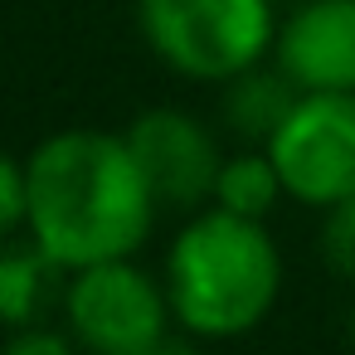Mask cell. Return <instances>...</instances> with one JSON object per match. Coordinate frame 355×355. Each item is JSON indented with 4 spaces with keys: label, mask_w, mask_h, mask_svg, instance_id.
I'll list each match as a JSON object with an SVG mask.
<instances>
[{
    "label": "cell",
    "mask_w": 355,
    "mask_h": 355,
    "mask_svg": "<svg viewBox=\"0 0 355 355\" xmlns=\"http://www.w3.org/2000/svg\"><path fill=\"white\" fill-rule=\"evenodd\" d=\"M156 209L127 137L69 127L44 137L25 161V229L69 272L132 258L146 243Z\"/></svg>",
    "instance_id": "6da1fadb"
},
{
    "label": "cell",
    "mask_w": 355,
    "mask_h": 355,
    "mask_svg": "<svg viewBox=\"0 0 355 355\" xmlns=\"http://www.w3.org/2000/svg\"><path fill=\"white\" fill-rule=\"evenodd\" d=\"M282 292V253L263 219L195 209L166 253V297L190 336L234 340L268 321Z\"/></svg>",
    "instance_id": "7a4b0ae2"
},
{
    "label": "cell",
    "mask_w": 355,
    "mask_h": 355,
    "mask_svg": "<svg viewBox=\"0 0 355 355\" xmlns=\"http://www.w3.org/2000/svg\"><path fill=\"white\" fill-rule=\"evenodd\" d=\"M137 20L156 59L200 83H229L277 40L272 0H137Z\"/></svg>",
    "instance_id": "3957f363"
},
{
    "label": "cell",
    "mask_w": 355,
    "mask_h": 355,
    "mask_svg": "<svg viewBox=\"0 0 355 355\" xmlns=\"http://www.w3.org/2000/svg\"><path fill=\"white\" fill-rule=\"evenodd\" d=\"M64 316L69 336L88 355H127L137 345H151L171 326V297L166 277H151L132 258H107L69 272L64 287Z\"/></svg>",
    "instance_id": "277c9868"
},
{
    "label": "cell",
    "mask_w": 355,
    "mask_h": 355,
    "mask_svg": "<svg viewBox=\"0 0 355 355\" xmlns=\"http://www.w3.org/2000/svg\"><path fill=\"white\" fill-rule=\"evenodd\" d=\"M268 156L292 200L331 209L355 195V93H302Z\"/></svg>",
    "instance_id": "5b68a950"
},
{
    "label": "cell",
    "mask_w": 355,
    "mask_h": 355,
    "mask_svg": "<svg viewBox=\"0 0 355 355\" xmlns=\"http://www.w3.org/2000/svg\"><path fill=\"white\" fill-rule=\"evenodd\" d=\"M127 151L137 161V171L146 175V190L161 209H200L214 200V180H219V141L214 132L180 112V107H151L141 117H132V127L122 132Z\"/></svg>",
    "instance_id": "8992f818"
},
{
    "label": "cell",
    "mask_w": 355,
    "mask_h": 355,
    "mask_svg": "<svg viewBox=\"0 0 355 355\" xmlns=\"http://www.w3.org/2000/svg\"><path fill=\"white\" fill-rule=\"evenodd\" d=\"M272 59L302 93H355V0H302L277 25Z\"/></svg>",
    "instance_id": "52a82bcc"
},
{
    "label": "cell",
    "mask_w": 355,
    "mask_h": 355,
    "mask_svg": "<svg viewBox=\"0 0 355 355\" xmlns=\"http://www.w3.org/2000/svg\"><path fill=\"white\" fill-rule=\"evenodd\" d=\"M69 268L44 253L35 239L25 243H0V326L20 331V326H44L54 306H64Z\"/></svg>",
    "instance_id": "ba28073f"
},
{
    "label": "cell",
    "mask_w": 355,
    "mask_h": 355,
    "mask_svg": "<svg viewBox=\"0 0 355 355\" xmlns=\"http://www.w3.org/2000/svg\"><path fill=\"white\" fill-rule=\"evenodd\" d=\"M297 98H302V88H297L282 69L253 64V69H243V73H234V78L224 83V122H229L243 141L268 146L272 132H277V127L287 122V112L297 107Z\"/></svg>",
    "instance_id": "9c48e42d"
},
{
    "label": "cell",
    "mask_w": 355,
    "mask_h": 355,
    "mask_svg": "<svg viewBox=\"0 0 355 355\" xmlns=\"http://www.w3.org/2000/svg\"><path fill=\"white\" fill-rule=\"evenodd\" d=\"M287 195L268 146L263 151H239L219 166V180H214V200L219 209H234V214H248V219H268L272 205Z\"/></svg>",
    "instance_id": "30bf717a"
},
{
    "label": "cell",
    "mask_w": 355,
    "mask_h": 355,
    "mask_svg": "<svg viewBox=\"0 0 355 355\" xmlns=\"http://www.w3.org/2000/svg\"><path fill=\"white\" fill-rule=\"evenodd\" d=\"M321 253H326L331 272H340V277L355 282V195H345V200H336V205L326 209Z\"/></svg>",
    "instance_id": "8fae6325"
},
{
    "label": "cell",
    "mask_w": 355,
    "mask_h": 355,
    "mask_svg": "<svg viewBox=\"0 0 355 355\" xmlns=\"http://www.w3.org/2000/svg\"><path fill=\"white\" fill-rule=\"evenodd\" d=\"M0 355H88L69 331H54V326H20L6 336Z\"/></svg>",
    "instance_id": "7c38bea8"
},
{
    "label": "cell",
    "mask_w": 355,
    "mask_h": 355,
    "mask_svg": "<svg viewBox=\"0 0 355 355\" xmlns=\"http://www.w3.org/2000/svg\"><path fill=\"white\" fill-rule=\"evenodd\" d=\"M25 229V166L0 151V243Z\"/></svg>",
    "instance_id": "4fadbf2b"
},
{
    "label": "cell",
    "mask_w": 355,
    "mask_h": 355,
    "mask_svg": "<svg viewBox=\"0 0 355 355\" xmlns=\"http://www.w3.org/2000/svg\"><path fill=\"white\" fill-rule=\"evenodd\" d=\"M127 355H200L190 340H175L171 331L161 336V340H151V345H137V350H127Z\"/></svg>",
    "instance_id": "5bb4252c"
},
{
    "label": "cell",
    "mask_w": 355,
    "mask_h": 355,
    "mask_svg": "<svg viewBox=\"0 0 355 355\" xmlns=\"http://www.w3.org/2000/svg\"><path fill=\"white\" fill-rule=\"evenodd\" d=\"M350 340H355V311H350Z\"/></svg>",
    "instance_id": "9a60e30c"
},
{
    "label": "cell",
    "mask_w": 355,
    "mask_h": 355,
    "mask_svg": "<svg viewBox=\"0 0 355 355\" xmlns=\"http://www.w3.org/2000/svg\"><path fill=\"white\" fill-rule=\"evenodd\" d=\"M292 6H302V0H292Z\"/></svg>",
    "instance_id": "2e32d148"
}]
</instances>
